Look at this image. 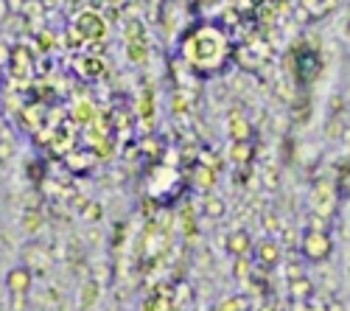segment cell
I'll list each match as a JSON object with an SVG mask.
<instances>
[{
	"mask_svg": "<svg viewBox=\"0 0 350 311\" xmlns=\"http://www.w3.org/2000/svg\"><path fill=\"white\" fill-rule=\"evenodd\" d=\"M183 59L199 73H219L230 59V40L219 25H193L183 37Z\"/></svg>",
	"mask_w": 350,
	"mask_h": 311,
	"instance_id": "obj_1",
	"label": "cell"
},
{
	"mask_svg": "<svg viewBox=\"0 0 350 311\" xmlns=\"http://www.w3.org/2000/svg\"><path fill=\"white\" fill-rule=\"evenodd\" d=\"M12 157H14V144H12V140L0 137V165H6Z\"/></svg>",
	"mask_w": 350,
	"mask_h": 311,
	"instance_id": "obj_6",
	"label": "cell"
},
{
	"mask_svg": "<svg viewBox=\"0 0 350 311\" xmlns=\"http://www.w3.org/2000/svg\"><path fill=\"white\" fill-rule=\"evenodd\" d=\"M168 311H177V308H168Z\"/></svg>",
	"mask_w": 350,
	"mask_h": 311,
	"instance_id": "obj_9",
	"label": "cell"
},
{
	"mask_svg": "<svg viewBox=\"0 0 350 311\" xmlns=\"http://www.w3.org/2000/svg\"><path fill=\"white\" fill-rule=\"evenodd\" d=\"M6 289L14 300H23L28 297V289H31V272H28L25 267H17L6 275Z\"/></svg>",
	"mask_w": 350,
	"mask_h": 311,
	"instance_id": "obj_3",
	"label": "cell"
},
{
	"mask_svg": "<svg viewBox=\"0 0 350 311\" xmlns=\"http://www.w3.org/2000/svg\"><path fill=\"white\" fill-rule=\"evenodd\" d=\"M250 247H252V239H250L244 230H232V233L227 236V249L232 252V256L244 258L247 252H250Z\"/></svg>",
	"mask_w": 350,
	"mask_h": 311,
	"instance_id": "obj_4",
	"label": "cell"
},
{
	"mask_svg": "<svg viewBox=\"0 0 350 311\" xmlns=\"http://www.w3.org/2000/svg\"><path fill=\"white\" fill-rule=\"evenodd\" d=\"M303 256L308 258V261H325L328 256H331V249H334V244H331V236L325 233V230H308L306 236H303Z\"/></svg>",
	"mask_w": 350,
	"mask_h": 311,
	"instance_id": "obj_2",
	"label": "cell"
},
{
	"mask_svg": "<svg viewBox=\"0 0 350 311\" xmlns=\"http://www.w3.org/2000/svg\"><path fill=\"white\" fill-rule=\"evenodd\" d=\"M291 289H295V297H297V295H300V297H308V295H311V284H308L306 278H300V284L295 280V284H291Z\"/></svg>",
	"mask_w": 350,
	"mask_h": 311,
	"instance_id": "obj_7",
	"label": "cell"
},
{
	"mask_svg": "<svg viewBox=\"0 0 350 311\" xmlns=\"http://www.w3.org/2000/svg\"><path fill=\"white\" fill-rule=\"evenodd\" d=\"M205 211H208L211 216H221V213H224V205H221V200H208V202H205Z\"/></svg>",
	"mask_w": 350,
	"mask_h": 311,
	"instance_id": "obj_8",
	"label": "cell"
},
{
	"mask_svg": "<svg viewBox=\"0 0 350 311\" xmlns=\"http://www.w3.org/2000/svg\"><path fill=\"white\" fill-rule=\"evenodd\" d=\"M255 252H258V261L264 264V267H275L278 258H280V247H278V241H260Z\"/></svg>",
	"mask_w": 350,
	"mask_h": 311,
	"instance_id": "obj_5",
	"label": "cell"
}]
</instances>
